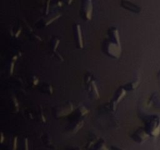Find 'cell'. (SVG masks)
<instances>
[{
  "instance_id": "cell-5",
  "label": "cell",
  "mask_w": 160,
  "mask_h": 150,
  "mask_svg": "<svg viewBox=\"0 0 160 150\" xmlns=\"http://www.w3.org/2000/svg\"><path fill=\"white\" fill-rule=\"evenodd\" d=\"M3 142V134H2V143Z\"/></svg>"
},
{
  "instance_id": "cell-4",
  "label": "cell",
  "mask_w": 160,
  "mask_h": 150,
  "mask_svg": "<svg viewBox=\"0 0 160 150\" xmlns=\"http://www.w3.org/2000/svg\"><path fill=\"white\" fill-rule=\"evenodd\" d=\"M112 148L113 150H123V149H121L120 148H118V147H116V146H112Z\"/></svg>"
},
{
  "instance_id": "cell-3",
  "label": "cell",
  "mask_w": 160,
  "mask_h": 150,
  "mask_svg": "<svg viewBox=\"0 0 160 150\" xmlns=\"http://www.w3.org/2000/svg\"><path fill=\"white\" fill-rule=\"evenodd\" d=\"M24 147H25V149L24 150H28V140H27V139H25V140H24Z\"/></svg>"
},
{
  "instance_id": "cell-2",
  "label": "cell",
  "mask_w": 160,
  "mask_h": 150,
  "mask_svg": "<svg viewBox=\"0 0 160 150\" xmlns=\"http://www.w3.org/2000/svg\"><path fill=\"white\" fill-rule=\"evenodd\" d=\"M133 137H134L133 138H134L136 142H139V143H142V142H145V141L146 140L147 138H148V134L145 132H144V131H138L137 133H135V134H134Z\"/></svg>"
},
{
  "instance_id": "cell-1",
  "label": "cell",
  "mask_w": 160,
  "mask_h": 150,
  "mask_svg": "<svg viewBox=\"0 0 160 150\" xmlns=\"http://www.w3.org/2000/svg\"><path fill=\"white\" fill-rule=\"evenodd\" d=\"M121 5L124 8H126V9H129V10H131V11H133V12H139L141 11V9L138 7V6H136V5H134V4H133V3L129 2L124 1V0H123V1H122Z\"/></svg>"
}]
</instances>
